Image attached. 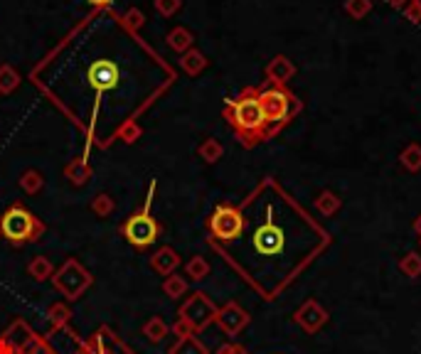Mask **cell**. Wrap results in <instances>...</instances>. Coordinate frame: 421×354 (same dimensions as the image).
<instances>
[{
	"instance_id": "obj_1",
	"label": "cell",
	"mask_w": 421,
	"mask_h": 354,
	"mask_svg": "<svg viewBox=\"0 0 421 354\" xmlns=\"http://www.w3.org/2000/svg\"><path fill=\"white\" fill-rule=\"evenodd\" d=\"M222 116L244 148H256L259 143L269 140V123H266L259 104V86L241 89L236 99H229L225 104Z\"/></svg>"
},
{
	"instance_id": "obj_2",
	"label": "cell",
	"mask_w": 421,
	"mask_h": 354,
	"mask_svg": "<svg viewBox=\"0 0 421 354\" xmlns=\"http://www.w3.org/2000/svg\"><path fill=\"white\" fill-rule=\"evenodd\" d=\"M259 104L266 123H269V138H274L281 128H286L303 109L301 99L293 91H288V86H261Z\"/></svg>"
},
{
	"instance_id": "obj_3",
	"label": "cell",
	"mask_w": 421,
	"mask_h": 354,
	"mask_svg": "<svg viewBox=\"0 0 421 354\" xmlns=\"http://www.w3.org/2000/svg\"><path fill=\"white\" fill-rule=\"evenodd\" d=\"M244 226H246L244 210L234 205H227V202L217 205L215 212L210 215V219H207V231H210L212 246H229L234 241H239L241 234H244Z\"/></svg>"
},
{
	"instance_id": "obj_4",
	"label": "cell",
	"mask_w": 421,
	"mask_h": 354,
	"mask_svg": "<svg viewBox=\"0 0 421 354\" xmlns=\"http://www.w3.org/2000/svg\"><path fill=\"white\" fill-rule=\"evenodd\" d=\"M42 222L37 219L32 212H27L22 205H13L6 210V215L0 217V234L6 236L13 244H25V241H35L42 234Z\"/></svg>"
},
{
	"instance_id": "obj_5",
	"label": "cell",
	"mask_w": 421,
	"mask_h": 354,
	"mask_svg": "<svg viewBox=\"0 0 421 354\" xmlns=\"http://www.w3.org/2000/svg\"><path fill=\"white\" fill-rule=\"evenodd\" d=\"M153 190H156V182H151V187H148L146 207H143L140 212H135L133 217H128V222L121 226V234L128 239V244L138 246V249H146V246H151L153 241L158 239V234H161V224H158V222L151 217V212H148V207H151Z\"/></svg>"
},
{
	"instance_id": "obj_6",
	"label": "cell",
	"mask_w": 421,
	"mask_h": 354,
	"mask_svg": "<svg viewBox=\"0 0 421 354\" xmlns=\"http://www.w3.org/2000/svg\"><path fill=\"white\" fill-rule=\"evenodd\" d=\"M286 246V231L283 226L276 224V219L271 217V210L266 212L264 222L254 226L251 231V249L256 256L266 259V256H279Z\"/></svg>"
},
{
	"instance_id": "obj_7",
	"label": "cell",
	"mask_w": 421,
	"mask_h": 354,
	"mask_svg": "<svg viewBox=\"0 0 421 354\" xmlns=\"http://www.w3.org/2000/svg\"><path fill=\"white\" fill-rule=\"evenodd\" d=\"M86 81H89V86L94 89L96 106H99L101 96H104L106 91L119 89V84H121V69H119V64H114L111 60H96V62H91L89 69H86Z\"/></svg>"
},
{
	"instance_id": "obj_8",
	"label": "cell",
	"mask_w": 421,
	"mask_h": 354,
	"mask_svg": "<svg viewBox=\"0 0 421 354\" xmlns=\"http://www.w3.org/2000/svg\"><path fill=\"white\" fill-rule=\"evenodd\" d=\"M328 320H330V313H328L316 298H308L306 303L293 313V322H296L306 334L321 332V329L328 325Z\"/></svg>"
},
{
	"instance_id": "obj_9",
	"label": "cell",
	"mask_w": 421,
	"mask_h": 354,
	"mask_svg": "<svg viewBox=\"0 0 421 354\" xmlns=\"http://www.w3.org/2000/svg\"><path fill=\"white\" fill-rule=\"evenodd\" d=\"M182 318H185V322L192 325V327H205V325H210L212 320L217 318V308L205 295L197 293L195 298H190V303L182 308Z\"/></svg>"
},
{
	"instance_id": "obj_10",
	"label": "cell",
	"mask_w": 421,
	"mask_h": 354,
	"mask_svg": "<svg viewBox=\"0 0 421 354\" xmlns=\"http://www.w3.org/2000/svg\"><path fill=\"white\" fill-rule=\"evenodd\" d=\"M264 74H266V84L269 86H286L288 81L296 76V64H293L286 55H276V57H271V62L266 64Z\"/></svg>"
},
{
	"instance_id": "obj_11",
	"label": "cell",
	"mask_w": 421,
	"mask_h": 354,
	"mask_svg": "<svg viewBox=\"0 0 421 354\" xmlns=\"http://www.w3.org/2000/svg\"><path fill=\"white\" fill-rule=\"evenodd\" d=\"M215 320L227 334H239L241 329L249 325V313H246V310H241L236 303H227L222 310H217Z\"/></svg>"
},
{
	"instance_id": "obj_12",
	"label": "cell",
	"mask_w": 421,
	"mask_h": 354,
	"mask_svg": "<svg viewBox=\"0 0 421 354\" xmlns=\"http://www.w3.org/2000/svg\"><path fill=\"white\" fill-rule=\"evenodd\" d=\"M192 42H195V35H192L185 25L173 27L166 35V45L171 47L173 52H178V55H185L187 50H192Z\"/></svg>"
},
{
	"instance_id": "obj_13",
	"label": "cell",
	"mask_w": 421,
	"mask_h": 354,
	"mask_svg": "<svg viewBox=\"0 0 421 354\" xmlns=\"http://www.w3.org/2000/svg\"><path fill=\"white\" fill-rule=\"evenodd\" d=\"M313 207H316V212L321 217H335L338 212H340V207H342V200L340 197L335 195L333 190H323L321 195L316 197V202H313Z\"/></svg>"
},
{
	"instance_id": "obj_14",
	"label": "cell",
	"mask_w": 421,
	"mask_h": 354,
	"mask_svg": "<svg viewBox=\"0 0 421 354\" xmlns=\"http://www.w3.org/2000/svg\"><path fill=\"white\" fill-rule=\"evenodd\" d=\"M180 69L185 72L187 76H197L207 69V57L202 55L200 50H187L185 55H180Z\"/></svg>"
},
{
	"instance_id": "obj_15",
	"label": "cell",
	"mask_w": 421,
	"mask_h": 354,
	"mask_svg": "<svg viewBox=\"0 0 421 354\" xmlns=\"http://www.w3.org/2000/svg\"><path fill=\"white\" fill-rule=\"evenodd\" d=\"M399 165L406 170V172H419L421 170V145L419 143L406 145V148L399 153Z\"/></svg>"
},
{
	"instance_id": "obj_16",
	"label": "cell",
	"mask_w": 421,
	"mask_h": 354,
	"mask_svg": "<svg viewBox=\"0 0 421 354\" xmlns=\"http://www.w3.org/2000/svg\"><path fill=\"white\" fill-rule=\"evenodd\" d=\"M399 271L406 275V278L416 280L421 278V254H416V251H409V254H404L399 259Z\"/></svg>"
},
{
	"instance_id": "obj_17",
	"label": "cell",
	"mask_w": 421,
	"mask_h": 354,
	"mask_svg": "<svg viewBox=\"0 0 421 354\" xmlns=\"http://www.w3.org/2000/svg\"><path fill=\"white\" fill-rule=\"evenodd\" d=\"M20 86V74L11 64H0V94H13Z\"/></svg>"
},
{
	"instance_id": "obj_18",
	"label": "cell",
	"mask_w": 421,
	"mask_h": 354,
	"mask_svg": "<svg viewBox=\"0 0 421 354\" xmlns=\"http://www.w3.org/2000/svg\"><path fill=\"white\" fill-rule=\"evenodd\" d=\"M345 13L352 20H365L372 13V0H345Z\"/></svg>"
},
{
	"instance_id": "obj_19",
	"label": "cell",
	"mask_w": 421,
	"mask_h": 354,
	"mask_svg": "<svg viewBox=\"0 0 421 354\" xmlns=\"http://www.w3.org/2000/svg\"><path fill=\"white\" fill-rule=\"evenodd\" d=\"M197 153H200V158L205 160V163H217V160L222 158V153H225V148H222V143L220 140H215V138H207L205 143L197 148Z\"/></svg>"
},
{
	"instance_id": "obj_20",
	"label": "cell",
	"mask_w": 421,
	"mask_h": 354,
	"mask_svg": "<svg viewBox=\"0 0 421 354\" xmlns=\"http://www.w3.org/2000/svg\"><path fill=\"white\" fill-rule=\"evenodd\" d=\"M89 168H86L84 160H76V163H72L69 168H67V177H69L74 185H84L86 180H89Z\"/></svg>"
},
{
	"instance_id": "obj_21",
	"label": "cell",
	"mask_w": 421,
	"mask_h": 354,
	"mask_svg": "<svg viewBox=\"0 0 421 354\" xmlns=\"http://www.w3.org/2000/svg\"><path fill=\"white\" fill-rule=\"evenodd\" d=\"M153 266H156L161 273H171L178 266V256L173 254V249H163L161 254H158V259H153Z\"/></svg>"
},
{
	"instance_id": "obj_22",
	"label": "cell",
	"mask_w": 421,
	"mask_h": 354,
	"mask_svg": "<svg viewBox=\"0 0 421 354\" xmlns=\"http://www.w3.org/2000/svg\"><path fill=\"white\" fill-rule=\"evenodd\" d=\"M20 187H22L25 192H30V195L40 192V190H42V175L35 172V170H27V172L20 177Z\"/></svg>"
},
{
	"instance_id": "obj_23",
	"label": "cell",
	"mask_w": 421,
	"mask_h": 354,
	"mask_svg": "<svg viewBox=\"0 0 421 354\" xmlns=\"http://www.w3.org/2000/svg\"><path fill=\"white\" fill-rule=\"evenodd\" d=\"M153 6H156L158 15L173 18L182 8V0H153Z\"/></svg>"
},
{
	"instance_id": "obj_24",
	"label": "cell",
	"mask_w": 421,
	"mask_h": 354,
	"mask_svg": "<svg viewBox=\"0 0 421 354\" xmlns=\"http://www.w3.org/2000/svg\"><path fill=\"white\" fill-rule=\"evenodd\" d=\"M173 354H207V349L202 347V344L197 342V339L185 337L180 344H178L175 349H173Z\"/></svg>"
},
{
	"instance_id": "obj_25",
	"label": "cell",
	"mask_w": 421,
	"mask_h": 354,
	"mask_svg": "<svg viewBox=\"0 0 421 354\" xmlns=\"http://www.w3.org/2000/svg\"><path fill=\"white\" fill-rule=\"evenodd\" d=\"M121 20H123V25L128 27V30H140V27H143V22H146V15H143V13L138 11V8H131L128 13H126L123 18H121Z\"/></svg>"
},
{
	"instance_id": "obj_26",
	"label": "cell",
	"mask_w": 421,
	"mask_h": 354,
	"mask_svg": "<svg viewBox=\"0 0 421 354\" xmlns=\"http://www.w3.org/2000/svg\"><path fill=\"white\" fill-rule=\"evenodd\" d=\"M140 135V128L133 123V121H126L123 125H119V138H123L126 143H131V140H135Z\"/></svg>"
},
{
	"instance_id": "obj_27",
	"label": "cell",
	"mask_w": 421,
	"mask_h": 354,
	"mask_svg": "<svg viewBox=\"0 0 421 354\" xmlns=\"http://www.w3.org/2000/svg\"><path fill=\"white\" fill-rule=\"evenodd\" d=\"M111 207H114V202H111V197L109 195H99L94 200V205H91V210L96 212L99 217H106L111 212Z\"/></svg>"
},
{
	"instance_id": "obj_28",
	"label": "cell",
	"mask_w": 421,
	"mask_h": 354,
	"mask_svg": "<svg viewBox=\"0 0 421 354\" xmlns=\"http://www.w3.org/2000/svg\"><path fill=\"white\" fill-rule=\"evenodd\" d=\"M190 275L195 280H200V278H205L207 273H210V266H207V261H202V259H195V261H190Z\"/></svg>"
},
{
	"instance_id": "obj_29",
	"label": "cell",
	"mask_w": 421,
	"mask_h": 354,
	"mask_svg": "<svg viewBox=\"0 0 421 354\" xmlns=\"http://www.w3.org/2000/svg\"><path fill=\"white\" fill-rule=\"evenodd\" d=\"M401 13H404V18L409 22H414V25H421V6H416V3H411V0H409Z\"/></svg>"
},
{
	"instance_id": "obj_30",
	"label": "cell",
	"mask_w": 421,
	"mask_h": 354,
	"mask_svg": "<svg viewBox=\"0 0 421 354\" xmlns=\"http://www.w3.org/2000/svg\"><path fill=\"white\" fill-rule=\"evenodd\" d=\"M168 293H171L173 298H178L180 293H185V283H182V280H178V278L168 280Z\"/></svg>"
},
{
	"instance_id": "obj_31",
	"label": "cell",
	"mask_w": 421,
	"mask_h": 354,
	"mask_svg": "<svg viewBox=\"0 0 421 354\" xmlns=\"http://www.w3.org/2000/svg\"><path fill=\"white\" fill-rule=\"evenodd\" d=\"M220 354H249V349H244L241 344H225L220 349Z\"/></svg>"
},
{
	"instance_id": "obj_32",
	"label": "cell",
	"mask_w": 421,
	"mask_h": 354,
	"mask_svg": "<svg viewBox=\"0 0 421 354\" xmlns=\"http://www.w3.org/2000/svg\"><path fill=\"white\" fill-rule=\"evenodd\" d=\"M96 342H99V354H111L109 349H106V339H104V332L96 337ZM121 354H131V352H126V349H121Z\"/></svg>"
},
{
	"instance_id": "obj_33",
	"label": "cell",
	"mask_w": 421,
	"mask_h": 354,
	"mask_svg": "<svg viewBox=\"0 0 421 354\" xmlns=\"http://www.w3.org/2000/svg\"><path fill=\"white\" fill-rule=\"evenodd\" d=\"M86 3H91L94 8H109L114 0H86Z\"/></svg>"
},
{
	"instance_id": "obj_34",
	"label": "cell",
	"mask_w": 421,
	"mask_h": 354,
	"mask_svg": "<svg viewBox=\"0 0 421 354\" xmlns=\"http://www.w3.org/2000/svg\"><path fill=\"white\" fill-rule=\"evenodd\" d=\"M387 3H389L392 8H396V11H404V6L409 3V0H387Z\"/></svg>"
},
{
	"instance_id": "obj_35",
	"label": "cell",
	"mask_w": 421,
	"mask_h": 354,
	"mask_svg": "<svg viewBox=\"0 0 421 354\" xmlns=\"http://www.w3.org/2000/svg\"><path fill=\"white\" fill-rule=\"evenodd\" d=\"M411 229H414L416 236H421V215H416V219H414V224H411Z\"/></svg>"
},
{
	"instance_id": "obj_36",
	"label": "cell",
	"mask_w": 421,
	"mask_h": 354,
	"mask_svg": "<svg viewBox=\"0 0 421 354\" xmlns=\"http://www.w3.org/2000/svg\"><path fill=\"white\" fill-rule=\"evenodd\" d=\"M411 3H416V6H421V0H411Z\"/></svg>"
},
{
	"instance_id": "obj_37",
	"label": "cell",
	"mask_w": 421,
	"mask_h": 354,
	"mask_svg": "<svg viewBox=\"0 0 421 354\" xmlns=\"http://www.w3.org/2000/svg\"><path fill=\"white\" fill-rule=\"evenodd\" d=\"M419 246H421V236H419Z\"/></svg>"
}]
</instances>
